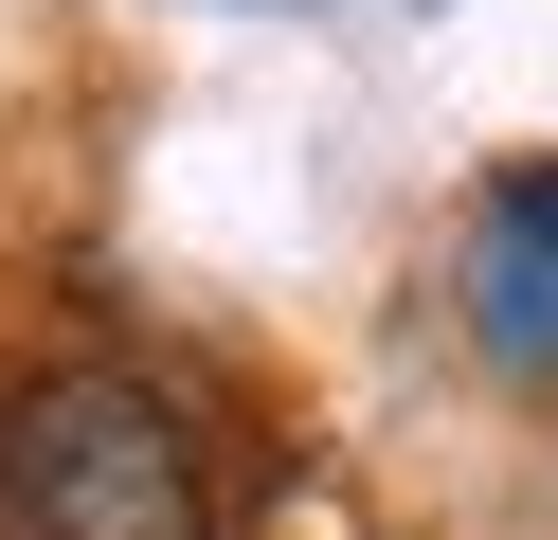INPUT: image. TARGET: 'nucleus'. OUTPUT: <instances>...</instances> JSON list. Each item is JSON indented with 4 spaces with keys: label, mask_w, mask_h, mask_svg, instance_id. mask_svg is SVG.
Returning <instances> with one entry per match:
<instances>
[{
    "label": "nucleus",
    "mask_w": 558,
    "mask_h": 540,
    "mask_svg": "<svg viewBox=\"0 0 558 540\" xmlns=\"http://www.w3.org/2000/svg\"><path fill=\"white\" fill-rule=\"evenodd\" d=\"M0 504H19V540H217L181 396L126 379V360H54L0 415Z\"/></svg>",
    "instance_id": "nucleus-1"
},
{
    "label": "nucleus",
    "mask_w": 558,
    "mask_h": 540,
    "mask_svg": "<svg viewBox=\"0 0 558 540\" xmlns=\"http://www.w3.org/2000/svg\"><path fill=\"white\" fill-rule=\"evenodd\" d=\"M469 343L505 360V379H558V163H505L469 199Z\"/></svg>",
    "instance_id": "nucleus-2"
}]
</instances>
